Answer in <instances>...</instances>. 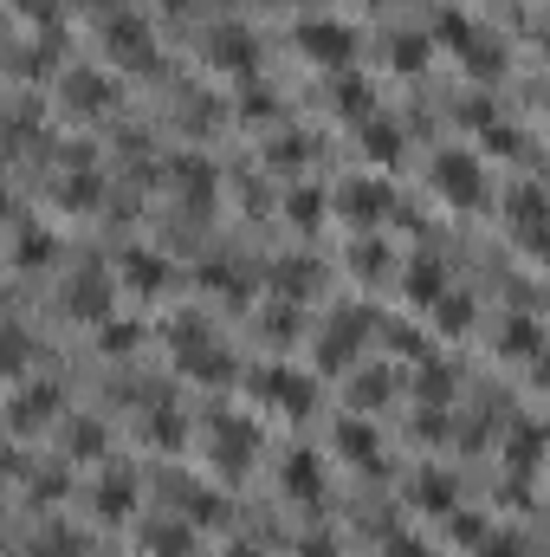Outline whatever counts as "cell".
<instances>
[{"instance_id": "f1b7e54d", "label": "cell", "mask_w": 550, "mask_h": 557, "mask_svg": "<svg viewBox=\"0 0 550 557\" xmlns=\"http://www.w3.org/2000/svg\"><path fill=\"white\" fill-rule=\"evenodd\" d=\"M421 59H428L421 39H395V65H402V72H408V65H421Z\"/></svg>"}, {"instance_id": "4fadbf2b", "label": "cell", "mask_w": 550, "mask_h": 557, "mask_svg": "<svg viewBox=\"0 0 550 557\" xmlns=\"http://www.w3.org/2000/svg\"><path fill=\"white\" fill-rule=\"evenodd\" d=\"M318 480H324V473H318V460H311V454H292V460H285V486H292L298 499H318Z\"/></svg>"}, {"instance_id": "8992f818", "label": "cell", "mask_w": 550, "mask_h": 557, "mask_svg": "<svg viewBox=\"0 0 550 557\" xmlns=\"http://www.w3.org/2000/svg\"><path fill=\"white\" fill-rule=\"evenodd\" d=\"M337 201H343V214H350L356 227H376L382 214H389V188H382V182H350Z\"/></svg>"}, {"instance_id": "7a4b0ae2", "label": "cell", "mask_w": 550, "mask_h": 557, "mask_svg": "<svg viewBox=\"0 0 550 557\" xmlns=\"http://www.w3.org/2000/svg\"><path fill=\"white\" fill-rule=\"evenodd\" d=\"M434 188L453 201V208H479V201H486V182H479V162H473V156H460V149L434 156Z\"/></svg>"}, {"instance_id": "ffe728a7", "label": "cell", "mask_w": 550, "mask_h": 557, "mask_svg": "<svg viewBox=\"0 0 550 557\" xmlns=\"http://www.w3.org/2000/svg\"><path fill=\"white\" fill-rule=\"evenodd\" d=\"M143 551H149V557H182V551H188V532H182V525H162V532H149Z\"/></svg>"}, {"instance_id": "d6986e66", "label": "cell", "mask_w": 550, "mask_h": 557, "mask_svg": "<svg viewBox=\"0 0 550 557\" xmlns=\"http://www.w3.org/2000/svg\"><path fill=\"white\" fill-rule=\"evenodd\" d=\"M343 454H356V460H376V434H369V421H343Z\"/></svg>"}, {"instance_id": "cb8c5ba5", "label": "cell", "mask_w": 550, "mask_h": 557, "mask_svg": "<svg viewBox=\"0 0 550 557\" xmlns=\"http://www.w3.org/2000/svg\"><path fill=\"white\" fill-rule=\"evenodd\" d=\"M363 143H369V156H382V162L402 149V137H395V130H382V124H363Z\"/></svg>"}, {"instance_id": "5bb4252c", "label": "cell", "mask_w": 550, "mask_h": 557, "mask_svg": "<svg viewBox=\"0 0 550 557\" xmlns=\"http://www.w3.org/2000/svg\"><path fill=\"white\" fill-rule=\"evenodd\" d=\"M13 260H20V266H46V260H52V240L39 234L33 221H20V240H13Z\"/></svg>"}, {"instance_id": "277c9868", "label": "cell", "mask_w": 550, "mask_h": 557, "mask_svg": "<svg viewBox=\"0 0 550 557\" xmlns=\"http://www.w3.org/2000/svg\"><path fill=\"white\" fill-rule=\"evenodd\" d=\"M65 311H72V318H85V324H104V311H110V279H104V273H78L72 285H65Z\"/></svg>"}, {"instance_id": "603a6c76", "label": "cell", "mask_w": 550, "mask_h": 557, "mask_svg": "<svg viewBox=\"0 0 550 557\" xmlns=\"http://www.w3.org/2000/svg\"><path fill=\"white\" fill-rule=\"evenodd\" d=\"M104 98H110V85H98V78H85V72L72 78V104H85V111H98Z\"/></svg>"}, {"instance_id": "83f0119b", "label": "cell", "mask_w": 550, "mask_h": 557, "mask_svg": "<svg viewBox=\"0 0 550 557\" xmlns=\"http://www.w3.org/2000/svg\"><path fill=\"white\" fill-rule=\"evenodd\" d=\"M13 7L26 13V20H39V26H52V13H59V0H13Z\"/></svg>"}, {"instance_id": "44dd1931", "label": "cell", "mask_w": 550, "mask_h": 557, "mask_svg": "<svg viewBox=\"0 0 550 557\" xmlns=\"http://www.w3.org/2000/svg\"><path fill=\"white\" fill-rule=\"evenodd\" d=\"M434 318H440V324H473V298L447 292V298H440V305H434Z\"/></svg>"}, {"instance_id": "8fae6325", "label": "cell", "mask_w": 550, "mask_h": 557, "mask_svg": "<svg viewBox=\"0 0 550 557\" xmlns=\"http://www.w3.org/2000/svg\"><path fill=\"white\" fill-rule=\"evenodd\" d=\"M356 344H363V318H337V324H330V337L318 344V363H324V370H343Z\"/></svg>"}, {"instance_id": "f546056e", "label": "cell", "mask_w": 550, "mask_h": 557, "mask_svg": "<svg viewBox=\"0 0 550 557\" xmlns=\"http://www.w3.org/2000/svg\"><path fill=\"white\" fill-rule=\"evenodd\" d=\"M350 266H356V273H363V266L376 273V266H382V247H376V240H369V247H356V253H350Z\"/></svg>"}, {"instance_id": "9a60e30c", "label": "cell", "mask_w": 550, "mask_h": 557, "mask_svg": "<svg viewBox=\"0 0 550 557\" xmlns=\"http://www.w3.org/2000/svg\"><path fill=\"white\" fill-rule=\"evenodd\" d=\"M136 506V493H130V480H123V473H110V480L98 486V512L104 519H123V512Z\"/></svg>"}, {"instance_id": "2e32d148", "label": "cell", "mask_w": 550, "mask_h": 557, "mask_svg": "<svg viewBox=\"0 0 550 557\" xmlns=\"http://www.w3.org/2000/svg\"><path fill=\"white\" fill-rule=\"evenodd\" d=\"M538 350H544V337H538V324H531V318L505 324V357H538Z\"/></svg>"}, {"instance_id": "4316f807", "label": "cell", "mask_w": 550, "mask_h": 557, "mask_svg": "<svg viewBox=\"0 0 550 557\" xmlns=\"http://www.w3.org/2000/svg\"><path fill=\"white\" fill-rule=\"evenodd\" d=\"M337 104H343L350 117H363V111H369V85H356V78H350V85L337 91Z\"/></svg>"}, {"instance_id": "30bf717a", "label": "cell", "mask_w": 550, "mask_h": 557, "mask_svg": "<svg viewBox=\"0 0 550 557\" xmlns=\"http://www.w3.org/2000/svg\"><path fill=\"white\" fill-rule=\"evenodd\" d=\"M408 298H415V305L421 311H434L440 305V298H447V273H440V260H415V266H408Z\"/></svg>"}, {"instance_id": "1f68e13d", "label": "cell", "mask_w": 550, "mask_h": 557, "mask_svg": "<svg viewBox=\"0 0 550 557\" xmlns=\"http://www.w3.org/2000/svg\"><path fill=\"white\" fill-rule=\"evenodd\" d=\"M538 376H544V389H550V357H544V363H538Z\"/></svg>"}, {"instance_id": "4dcf8cb0", "label": "cell", "mask_w": 550, "mask_h": 557, "mask_svg": "<svg viewBox=\"0 0 550 557\" xmlns=\"http://www.w3.org/2000/svg\"><path fill=\"white\" fill-rule=\"evenodd\" d=\"M292 214H298V221H318L324 201H318V195H292Z\"/></svg>"}, {"instance_id": "ac0fdd59", "label": "cell", "mask_w": 550, "mask_h": 557, "mask_svg": "<svg viewBox=\"0 0 550 557\" xmlns=\"http://www.w3.org/2000/svg\"><path fill=\"white\" fill-rule=\"evenodd\" d=\"M246 441H253L246 421H220V460H227V467H240V460H246Z\"/></svg>"}, {"instance_id": "52a82bcc", "label": "cell", "mask_w": 550, "mask_h": 557, "mask_svg": "<svg viewBox=\"0 0 550 557\" xmlns=\"http://www.w3.org/2000/svg\"><path fill=\"white\" fill-rule=\"evenodd\" d=\"M208 59L227 65V72H246V65H253V39H246V26H214V33H208Z\"/></svg>"}, {"instance_id": "9c48e42d", "label": "cell", "mask_w": 550, "mask_h": 557, "mask_svg": "<svg viewBox=\"0 0 550 557\" xmlns=\"http://www.w3.org/2000/svg\"><path fill=\"white\" fill-rule=\"evenodd\" d=\"M104 46H110V59H149V33H143V20H130V13H123V20H110L104 26Z\"/></svg>"}, {"instance_id": "ba28073f", "label": "cell", "mask_w": 550, "mask_h": 557, "mask_svg": "<svg viewBox=\"0 0 550 557\" xmlns=\"http://www.w3.org/2000/svg\"><path fill=\"white\" fill-rule=\"evenodd\" d=\"M52 409H59V389H52V383L20 389V396H13V428H20V434H33V428H39V421H46Z\"/></svg>"}, {"instance_id": "5b68a950", "label": "cell", "mask_w": 550, "mask_h": 557, "mask_svg": "<svg viewBox=\"0 0 550 557\" xmlns=\"http://www.w3.org/2000/svg\"><path fill=\"white\" fill-rule=\"evenodd\" d=\"M259 396H266L279 415H305L311 409V383L298 370H266V376H259Z\"/></svg>"}, {"instance_id": "6da1fadb", "label": "cell", "mask_w": 550, "mask_h": 557, "mask_svg": "<svg viewBox=\"0 0 550 557\" xmlns=\"http://www.w3.org/2000/svg\"><path fill=\"white\" fill-rule=\"evenodd\" d=\"M512 240L525 253H538V260H550V195L538 182L512 188Z\"/></svg>"}, {"instance_id": "7c38bea8", "label": "cell", "mask_w": 550, "mask_h": 557, "mask_svg": "<svg viewBox=\"0 0 550 557\" xmlns=\"http://www.w3.org/2000/svg\"><path fill=\"white\" fill-rule=\"evenodd\" d=\"M415 506L453 512V480H447V473H421V480H415Z\"/></svg>"}, {"instance_id": "484cf974", "label": "cell", "mask_w": 550, "mask_h": 557, "mask_svg": "<svg viewBox=\"0 0 550 557\" xmlns=\"http://www.w3.org/2000/svg\"><path fill=\"white\" fill-rule=\"evenodd\" d=\"M382 396H389V376H382V370H376V376H356V402H369V409H376Z\"/></svg>"}, {"instance_id": "e0dca14e", "label": "cell", "mask_w": 550, "mask_h": 557, "mask_svg": "<svg viewBox=\"0 0 550 557\" xmlns=\"http://www.w3.org/2000/svg\"><path fill=\"white\" fill-rule=\"evenodd\" d=\"M123 273H130V285H136V292H156L169 266H162V260H149V253H130V260H123Z\"/></svg>"}, {"instance_id": "7402d4cb", "label": "cell", "mask_w": 550, "mask_h": 557, "mask_svg": "<svg viewBox=\"0 0 550 557\" xmlns=\"http://www.w3.org/2000/svg\"><path fill=\"white\" fill-rule=\"evenodd\" d=\"M149 441H156V447H182V421H175L169 409L149 415Z\"/></svg>"}, {"instance_id": "d4e9b609", "label": "cell", "mask_w": 550, "mask_h": 557, "mask_svg": "<svg viewBox=\"0 0 550 557\" xmlns=\"http://www.w3.org/2000/svg\"><path fill=\"white\" fill-rule=\"evenodd\" d=\"M98 344L104 350H136V324H98Z\"/></svg>"}, {"instance_id": "3957f363", "label": "cell", "mask_w": 550, "mask_h": 557, "mask_svg": "<svg viewBox=\"0 0 550 557\" xmlns=\"http://www.w3.org/2000/svg\"><path fill=\"white\" fill-rule=\"evenodd\" d=\"M298 46H305L318 65H330V72H350V59H356V33L343 20H305Z\"/></svg>"}]
</instances>
